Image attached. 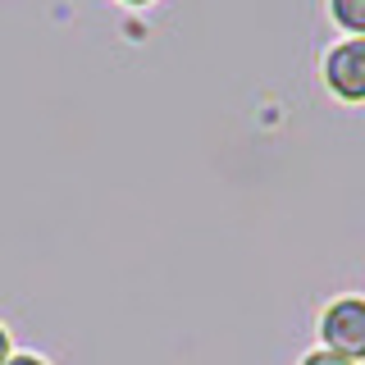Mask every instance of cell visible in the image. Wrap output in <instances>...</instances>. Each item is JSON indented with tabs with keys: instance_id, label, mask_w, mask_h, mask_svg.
Masks as SVG:
<instances>
[{
	"instance_id": "1",
	"label": "cell",
	"mask_w": 365,
	"mask_h": 365,
	"mask_svg": "<svg viewBox=\"0 0 365 365\" xmlns=\"http://www.w3.org/2000/svg\"><path fill=\"white\" fill-rule=\"evenodd\" d=\"M319 347L347 361H365V297H334L319 311Z\"/></svg>"
},
{
	"instance_id": "2",
	"label": "cell",
	"mask_w": 365,
	"mask_h": 365,
	"mask_svg": "<svg viewBox=\"0 0 365 365\" xmlns=\"http://www.w3.org/2000/svg\"><path fill=\"white\" fill-rule=\"evenodd\" d=\"M324 87L347 106H365V37H342L324 51Z\"/></svg>"
},
{
	"instance_id": "3",
	"label": "cell",
	"mask_w": 365,
	"mask_h": 365,
	"mask_svg": "<svg viewBox=\"0 0 365 365\" xmlns=\"http://www.w3.org/2000/svg\"><path fill=\"white\" fill-rule=\"evenodd\" d=\"M329 19L347 37H365V0H329Z\"/></svg>"
},
{
	"instance_id": "4",
	"label": "cell",
	"mask_w": 365,
	"mask_h": 365,
	"mask_svg": "<svg viewBox=\"0 0 365 365\" xmlns=\"http://www.w3.org/2000/svg\"><path fill=\"white\" fill-rule=\"evenodd\" d=\"M302 365H356V361H347V356H334V351H324V347H315V351H306Z\"/></svg>"
},
{
	"instance_id": "5",
	"label": "cell",
	"mask_w": 365,
	"mask_h": 365,
	"mask_svg": "<svg viewBox=\"0 0 365 365\" xmlns=\"http://www.w3.org/2000/svg\"><path fill=\"white\" fill-rule=\"evenodd\" d=\"M5 365H46L41 356H32V351H14V356H9Z\"/></svg>"
},
{
	"instance_id": "6",
	"label": "cell",
	"mask_w": 365,
	"mask_h": 365,
	"mask_svg": "<svg viewBox=\"0 0 365 365\" xmlns=\"http://www.w3.org/2000/svg\"><path fill=\"white\" fill-rule=\"evenodd\" d=\"M9 356H14V347H9V329H5V324H0V365H5Z\"/></svg>"
},
{
	"instance_id": "7",
	"label": "cell",
	"mask_w": 365,
	"mask_h": 365,
	"mask_svg": "<svg viewBox=\"0 0 365 365\" xmlns=\"http://www.w3.org/2000/svg\"><path fill=\"white\" fill-rule=\"evenodd\" d=\"M119 5H151V0H119Z\"/></svg>"
}]
</instances>
